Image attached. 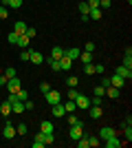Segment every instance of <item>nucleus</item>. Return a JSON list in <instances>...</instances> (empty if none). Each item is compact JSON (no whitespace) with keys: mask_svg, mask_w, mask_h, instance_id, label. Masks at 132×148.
<instances>
[{"mask_svg":"<svg viewBox=\"0 0 132 148\" xmlns=\"http://www.w3.org/2000/svg\"><path fill=\"white\" fill-rule=\"evenodd\" d=\"M126 128V142H132V130H130V126H123Z\"/></svg>","mask_w":132,"mask_h":148,"instance_id":"nucleus-41","label":"nucleus"},{"mask_svg":"<svg viewBox=\"0 0 132 148\" xmlns=\"http://www.w3.org/2000/svg\"><path fill=\"white\" fill-rule=\"evenodd\" d=\"M93 95H95V97H104V95H106V88H104V86H95Z\"/></svg>","mask_w":132,"mask_h":148,"instance_id":"nucleus-28","label":"nucleus"},{"mask_svg":"<svg viewBox=\"0 0 132 148\" xmlns=\"http://www.w3.org/2000/svg\"><path fill=\"white\" fill-rule=\"evenodd\" d=\"M101 115H104V108H101V106H93V108H90V117L93 119H99Z\"/></svg>","mask_w":132,"mask_h":148,"instance_id":"nucleus-19","label":"nucleus"},{"mask_svg":"<svg viewBox=\"0 0 132 148\" xmlns=\"http://www.w3.org/2000/svg\"><path fill=\"white\" fill-rule=\"evenodd\" d=\"M99 144H101V142L97 139V137H90V146H99Z\"/></svg>","mask_w":132,"mask_h":148,"instance_id":"nucleus-48","label":"nucleus"},{"mask_svg":"<svg viewBox=\"0 0 132 148\" xmlns=\"http://www.w3.org/2000/svg\"><path fill=\"white\" fill-rule=\"evenodd\" d=\"M106 142V148H119V146H123L126 142H121V139H117V135L114 137H108V139H104Z\"/></svg>","mask_w":132,"mask_h":148,"instance_id":"nucleus-8","label":"nucleus"},{"mask_svg":"<svg viewBox=\"0 0 132 148\" xmlns=\"http://www.w3.org/2000/svg\"><path fill=\"white\" fill-rule=\"evenodd\" d=\"M99 9H101V11L110 9V0H99Z\"/></svg>","mask_w":132,"mask_h":148,"instance_id":"nucleus-35","label":"nucleus"},{"mask_svg":"<svg viewBox=\"0 0 132 148\" xmlns=\"http://www.w3.org/2000/svg\"><path fill=\"white\" fill-rule=\"evenodd\" d=\"M51 113H53V117H64V115H66V111H64V104H60V102H57V104H53V108H51Z\"/></svg>","mask_w":132,"mask_h":148,"instance_id":"nucleus-7","label":"nucleus"},{"mask_svg":"<svg viewBox=\"0 0 132 148\" xmlns=\"http://www.w3.org/2000/svg\"><path fill=\"white\" fill-rule=\"evenodd\" d=\"M88 2V7H90V9H95V7H99V0H86Z\"/></svg>","mask_w":132,"mask_h":148,"instance_id":"nucleus-45","label":"nucleus"},{"mask_svg":"<svg viewBox=\"0 0 132 148\" xmlns=\"http://www.w3.org/2000/svg\"><path fill=\"white\" fill-rule=\"evenodd\" d=\"M16 44H18L20 49H26V47H29V38H26V36H18V40H16Z\"/></svg>","mask_w":132,"mask_h":148,"instance_id":"nucleus-21","label":"nucleus"},{"mask_svg":"<svg viewBox=\"0 0 132 148\" xmlns=\"http://www.w3.org/2000/svg\"><path fill=\"white\" fill-rule=\"evenodd\" d=\"M7 40H9V44H16V40H18V33H16V31H11V33L7 36Z\"/></svg>","mask_w":132,"mask_h":148,"instance_id":"nucleus-36","label":"nucleus"},{"mask_svg":"<svg viewBox=\"0 0 132 148\" xmlns=\"http://www.w3.org/2000/svg\"><path fill=\"white\" fill-rule=\"evenodd\" d=\"M101 86H104V88H108V86H110V77H104V82H101Z\"/></svg>","mask_w":132,"mask_h":148,"instance_id":"nucleus-47","label":"nucleus"},{"mask_svg":"<svg viewBox=\"0 0 132 148\" xmlns=\"http://www.w3.org/2000/svg\"><path fill=\"white\" fill-rule=\"evenodd\" d=\"M31 108H35V104H33L31 99H26L24 102V111H31Z\"/></svg>","mask_w":132,"mask_h":148,"instance_id":"nucleus-43","label":"nucleus"},{"mask_svg":"<svg viewBox=\"0 0 132 148\" xmlns=\"http://www.w3.org/2000/svg\"><path fill=\"white\" fill-rule=\"evenodd\" d=\"M26 38H29V40H31L33 36H35V29H31V27H29V29H26V33H24Z\"/></svg>","mask_w":132,"mask_h":148,"instance_id":"nucleus-46","label":"nucleus"},{"mask_svg":"<svg viewBox=\"0 0 132 148\" xmlns=\"http://www.w3.org/2000/svg\"><path fill=\"white\" fill-rule=\"evenodd\" d=\"M77 95H79V91H77V88H68V99H73V102H75Z\"/></svg>","mask_w":132,"mask_h":148,"instance_id":"nucleus-37","label":"nucleus"},{"mask_svg":"<svg viewBox=\"0 0 132 148\" xmlns=\"http://www.w3.org/2000/svg\"><path fill=\"white\" fill-rule=\"evenodd\" d=\"M26 29H29V27H26L24 22H22V20H18V22L13 25V31H16L18 36H24V33H26Z\"/></svg>","mask_w":132,"mask_h":148,"instance_id":"nucleus-13","label":"nucleus"},{"mask_svg":"<svg viewBox=\"0 0 132 148\" xmlns=\"http://www.w3.org/2000/svg\"><path fill=\"white\" fill-rule=\"evenodd\" d=\"M95 73H104V66H101V64H95Z\"/></svg>","mask_w":132,"mask_h":148,"instance_id":"nucleus-49","label":"nucleus"},{"mask_svg":"<svg viewBox=\"0 0 132 148\" xmlns=\"http://www.w3.org/2000/svg\"><path fill=\"white\" fill-rule=\"evenodd\" d=\"M40 91H42V93H49L51 91V84H49V82H42V84H40Z\"/></svg>","mask_w":132,"mask_h":148,"instance_id":"nucleus-40","label":"nucleus"},{"mask_svg":"<svg viewBox=\"0 0 132 148\" xmlns=\"http://www.w3.org/2000/svg\"><path fill=\"white\" fill-rule=\"evenodd\" d=\"M26 130H29V128H26V124H18V126H16V135H22V137H24Z\"/></svg>","mask_w":132,"mask_h":148,"instance_id":"nucleus-26","label":"nucleus"},{"mask_svg":"<svg viewBox=\"0 0 132 148\" xmlns=\"http://www.w3.org/2000/svg\"><path fill=\"white\" fill-rule=\"evenodd\" d=\"M90 106H101V97H95V95H93V99H90Z\"/></svg>","mask_w":132,"mask_h":148,"instance_id":"nucleus-42","label":"nucleus"},{"mask_svg":"<svg viewBox=\"0 0 132 148\" xmlns=\"http://www.w3.org/2000/svg\"><path fill=\"white\" fill-rule=\"evenodd\" d=\"M84 73H86V75H93V73H95V66H93V62H90V64H84Z\"/></svg>","mask_w":132,"mask_h":148,"instance_id":"nucleus-34","label":"nucleus"},{"mask_svg":"<svg viewBox=\"0 0 132 148\" xmlns=\"http://www.w3.org/2000/svg\"><path fill=\"white\" fill-rule=\"evenodd\" d=\"M7 7H11V9H20V7H22V0H7Z\"/></svg>","mask_w":132,"mask_h":148,"instance_id":"nucleus-31","label":"nucleus"},{"mask_svg":"<svg viewBox=\"0 0 132 148\" xmlns=\"http://www.w3.org/2000/svg\"><path fill=\"white\" fill-rule=\"evenodd\" d=\"M2 135H5V139H13V137H16V126H13V124H5Z\"/></svg>","mask_w":132,"mask_h":148,"instance_id":"nucleus-10","label":"nucleus"},{"mask_svg":"<svg viewBox=\"0 0 132 148\" xmlns=\"http://www.w3.org/2000/svg\"><path fill=\"white\" fill-rule=\"evenodd\" d=\"M75 106L77 108H90V97H86V95L79 93V95L75 97Z\"/></svg>","mask_w":132,"mask_h":148,"instance_id":"nucleus-3","label":"nucleus"},{"mask_svg":"<svg viewBox=\"0 0 132 148\" xmlns=\"http://www.w3.org/2000/svg\"><path fill=\"white\" fill-rule=\"evenodd\" d=\"M20 60H22V62H29V49H22V53H20Z\"/></svg>","mask_w":132,"mask_h":148,"instance_id":"nucleus-39","label":"nucleus"},{"mask_svg":"<svg viewBox=\"0 0 132 148\" xmlns=\"http://www.w3.org/2000/svg\"><path fill=\"white\" fill-rule=\"evenodd\" d=\"M79 53H82L79 49H64V56L70 58V60H77V58H79Z\"/></svg>","mask_w":132,"mask_h":148,"instance_id":"nucleus-17","label":"nucleus"},{"mask_svg":"<svg viewBox=\"0 0 132 148\" xmlns=\"http://www.w3.org/2000/svg\"><path fill=\"white\" fill-rule=\"evenodd\" d=\"M114 73H117V75H121V77H123V80H130V77H132V69H128V66H123V64H121V66H117V69H114Z\"/></svg>","mask_w":132,"mask_h":148,"instance_id":"nucleus-5","label":"nucleus"},{"mask_svg":"<svg viewBox=\"0 0 132 148\" xmlns=\"http://www.w3.org/2000/svg\"><path fill=\"white\" fill-rule=\"evenodd\" d=\"M68 135H70V139L73 142H77L79 137L84 135V130H82V126H70V130H68Z\"/></svg>","mask_w":132,"mask_h":148,"instance_id":"nucleus-9","label":"nucleus"},{"mask_svg":"<svg viewBox=\"0 0 132 148\" xmlns=\"http://www.w3.org/2000/svg\"><path fill=\"white\" fill-rule=\"evenodd\" d=\"M110 86H114V88H123V86H126V80H123L121 75L112 73V75H110Z\"/></svg>","mask_w":132,"mask_h":148,"instance_id":"nucleus-4","label":"nucleus"},{"mask_svg":"<svg viewBox=\"0 0 132 148\" xmlns=\"http://www.w3.org/2000/svg\"><path fill=\"white\" fill-rule=\"evenodd\" d=\"M123 66L132 69V49H130V47H128V51L123 53Z\"/></svg>","mask_w":132,"mask_h":148,"instance_id":"nucleus-16","label":"nucleus"},{"mask_svg":"<svg viewBox=\"0 0 132 148\" xmlns=\"http://www.w3.org/2000/svg\"><path fill=\"white\" fill-rule=\"evenodd\" d=\"M7 84V75H0V86H5Z\"/></svg>","mask_w":132,"mask_h":148,"instance_id":"nucleus-50","label":"nucleus"},{"mask_svg":"<svg viewBox=\"0 0 132 148\" xmlns=\"http://www.w3.org/2000/svg\"><path fill=\"white\" fill-rule=\"evenodd\" d=\"M77 146H79V148H90V137L82 135L79 139H77Z\"/></svg>","mask_w":132,"mask_h":148,"instance_id":"nucleus-20","label":"nucleus"},{"mask_svg":"<svg viewBox=\"0 0 132 148\" xmlns=\"http://www.w3.org/2000/svg\"><path fill=\"white\" fill-rule=\"evenodd\" d=\"M44 95H46V102H49L51 106L57 104V102L62 99V95H60V91H57V88H51V91H49V93H44Z\"/></svg>","mask_w":132,"mask_h":148,"instance_id":"nucleus-1","label":"nucleus"},{"mask_svg":"<svg viewBox=\"0 0 132 148\" xmlns=\"http://www.w3.org/2000/svg\"><path fill=\"white\" fill-rule=\"evenodd\" d=\"M40 133H53V124L51 122H42L40 124Z\"/></svg>","mask_w":132,"mask_h":148,"instance_id":"nucleus-24","label":"nucleus"},{"mask_svg":"<svg viewBox=\"0 0 132 148\" xmlns=\"http://www.w3.org/2000/svg\"><path fill=\"white\" fill-rule=\"evenodd\" d=\"M75 108H77V106H75V102H73V99H68V102L64 104V111H66V113H73Z\"/></svg>","mask_w":132,"mask_h":148,"instance_id":"nucleus-30","label":"nucleus"},{"mask_svg":"<svg viewBox=\"0 0 132 148\" xmlns=\"http://www.w3.org/2000/svg\"><path fill=\"white\" fill-rule=\"evenodd\" d=\"M62 56H64V49H62V47H53V49H51V58H53V60H60Z\"/></svg>","mask_w":132,"mask_h":148,"instance_id":"nucleus-18","label":"nucleus"},{"mask_svg":"<svg viewBox=\"0 0 132 148\" xmlns=\"http://www.w3.org/2000/svg\"><path fill=\"white\" fill-rule=\"evenodd\" d=\"M0 113H2V115H9V113H11V104H9V102H2V106H0Z\"/></svg>","mask_w":132,"mask_h":148,"instance_id":"nucleus-25","label":"nucleus"},{"mask_svg":"<svg viewBox=\"0 0 132 148\" xmlns=\"http://www.w3.org/2000/svg\"><path fill=\"white\" fill-rule=\"evenodd\" d=\"M5 86L9 88V93H18L20 88H22V84H20L18 75H16V77H11V80H7V84H5Z\"/></svg>","mask_w":132,"mask_h":148,"instance_id":"nucleus-2","label":"nucleus"},{"mask_svg":"<svg viewBox=\"0 0 132 148\" xmlns=\"http://www.w3.org/2000/svg\"><path fill=\"white\" fill-rule=\"evenodd\" d=\"M29 62H33V64H42V62H44V56L40 53V51L29 49Z\"/></svg>","mask_w":132,"mask_h":148,"instance_id":"nucleus-6","label":"nucleus"},{"mask_svg":"<svg viewBox=\"0 0 132 148\" xmlns=\"http://www.w3.org/2000/svg\"><path fill=\"white\" fill-rule=\"evenodd\" d=\"M57 62H60V71H68V69L73 66V60H70V58H66V56H62Z\"/></svg>","mask_w":132,"mask_h":148,"instance_id":"nucleus-11","label":"nucleus"},{"mask_svg":"<svg viewBox=\"0 0 132 148\" xmlns=\"http://www.w3.org/2000/svg\"><path fill=\"white\" fill-rule=\"evenodd\" d=\"M16 97H18V99H20V102H26V99H29V93H26V91H24V88H20V91H18V93H16Z\"/></svg>","mask_w":132,"mask_h":148,"instance_id":"nucleus-27","label":"nucleus"},{"mask_svg":"<svg viewBox=\"0 0 132 148\" xmlns=\"http://www.w3.org/2000/svg\"><path fill=\"white\" fill-rule=\"evenodd\" d=\"M108 137H114V128H110V126H104V128L99 130V139H108Z\"/></svg>","mask_w":132,"mask_h":148,"instance_id":"nucleus-12","label":"nucleus"},{"mask_svg":"<svg viewBox=\"0 0 132 148\" xmlns=\"http://www.w3.org/2000/svg\"><path fill=\"white\" fill-rule=\"evenodd\" d=\"M49 66H51V71H60V62L51 58V60H49Z\"/></svg>","mask_w":132,"mask_h":148,"instance_id":"nucleus-33","label":"nucleus"},{"mask_svg":"<svg viewBox=\"0 0 132 148\" xmlns=\"http://www.w3.org/2000/svg\"><path fill=\"white\" fill-rule=\"evenodd\" d=\"M84 51H88V53H93V51H95V42H86V49H84Z\"/></svg>","mask_w":132,"mask_h":148,"instance_id":"nucleus-44","label":"nucleus"},{"mask_svg":"<svg viewBox=\"0 0 132 148\" xmlns=\"http://www.w3.org/2000/svg\"><path fill=\"white\" fill-rule=\"evenodd\" d=\"M79 60H82L84 64H90V62H93V53H88V51H82V53H79Z\"/></svg>","mask_w":132,"mask_h":148,"instance_id":"nucleus-22","label":"nucleus"},{"mask_svg":"<svg viewBox=\"0 0 132 148\" xmlns=\"http://www.w3.org/2000/svg\"><path fill=\"white\" fill-rule=\"evenodd\" d=\"M88 11H90L88 2H79V13H82V16H88Z\"/></svg>","mask_w":132,"mask_h":148,"instance_id":"nucleus-32","label":"nucleus"},{"mask_svg":"<svg viewBox=\"0 0 132 148\" xmlns=\"http://www.w3.org/2000/svg\"><path fill=\"white\" fill-rule=\"evenodd\" d=\"M68 124H70V126H82V122H79V117H75L73 113H68Z\"/></svg>","mask_w":132,"mask_h":148,"instance_id":"nucleus-29","label":"nucleus"},{"mask_svg":"<svg viewBox=\"0 0 132 148\" xmlns=\"http://www.w3.org/2000/svg\"><path fill=\"white\" fill-rule=\"evenodd\" d=\"M5 75H7V80H11V77H16V69H11V66H9V69L5 71Z\"/></svg>","mask_w":132,"mask_h":148,"instance_id":"nucleus-38","label":"nucleus"},{"mask_svg":"<svg viewBox=\"0 0 132 148\" xmlns=\"http://www.w3.org/2000/svg\"><path fill=\"white\" fill-rule=\"evenodd\" d=\"M66 84H68L70 88H77L79 86V77H77V75H70L68 80H66Z\"/></svg>","mask_w":132,"mask_h":148,"instance_id":"nucleus-23","label":"nucleus"},{"mask_svg":"<svg viewBox=\"0 0 132 148\" xmlns=\"http://www.w3.org/2000/svg\"><path fill=\"white\" fill-rule=\"evenodd\" d=\"M106 95H108V97H110V99H117V97H119V95H121V88L108 86V88H106Z\"/></svg>","mask_w":132,"mask_h":148,"instance_id":"nucleus-15","label":"nucleus"},{"mask_svg":"<svg viewBox=\"0 0 132 148\" xmlns=\"http://www.w3.org/2000/svg\"><path fill=\"white\" fill-rule=\"evenodd\" d=\"M88 18H93V20H101V18H104V11H101L99 7H95V9H90V11H88Z\"/></svg>","mask_w":132,"mask_h":148,"instance_id":"nucleus-14","label":"nucleus"}]
</instances>
